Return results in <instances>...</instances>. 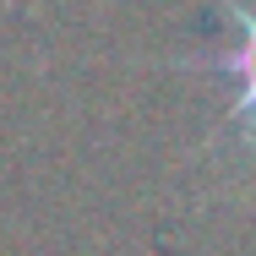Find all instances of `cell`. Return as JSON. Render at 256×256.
Here are the masks:
<instances>
[{"instance_id":"1","label":"cell","mask_w":256,"mask_h":256,"mask_svg":"<svg viewBox=\"0 0 256 256\" xmlns=\"http://www.w3.org/2000/svg\"><path fill=\"white\" fill-rule=\"evenodd\" d=\"M207 38L212 50H196L191 66L224 76L229 88V131L256 148V6L246 0H212L207 11Z\"/></svg>"}]
</instances>
